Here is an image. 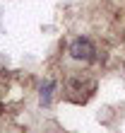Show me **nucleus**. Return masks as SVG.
<instances>
[{
	"mask_svg": "<svg viewBox=\"0 0 125 133\" xmlns=\"http://www.w3.org/2000/svg\"><path fill=\"white\" fill-rule=\"evenodd\" d=\"M53 87H56V85H53L51 80L41 85V95H38V97H41V104H43V107H48V104H51V97H53Z\"/></svg>",
	"mask_w": 125,
	"mask_h": 133,
	"instance_id": "nucleus-2",
	"label": "nucleus"
},
{
	"mask_svg": "<svg viewBox=\"0 0 125 133\" xmlns=\"http://www.w3.org/2000/svg\"><path fill=\"white\" fill-rule=\"evenodd\" d=\"M94 53H96V46H94L87 36H80V39H75L72 44H70V56H72L75 61H91L94 58Z\"/></svg>",
	"mask_w": 125,
	"mask_h": 133,
	"instance_id": "nucleus-1",
	"label": "nucleus"
}]
</instances>
